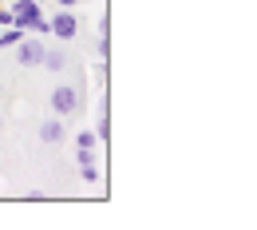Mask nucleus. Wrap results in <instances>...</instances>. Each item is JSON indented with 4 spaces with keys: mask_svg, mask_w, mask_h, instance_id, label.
Listing matches in <instances>:
<instances>
[{
    "mask_svg": "<svg viewBox=\"0 0 257 230\" xmlns=\"http://www.w3.org/2000/svg\"><path fill=\"white\" fill-rule=\"evenodd\" d=\"M83 107V92L75 88V84H60V88H52V111L67 119V115H75Z\"/></svg>",
    "mask_w": 257,
    "mask_h": 230,
    "instance_id": "1",
    "label": "nucleus"
},
{
    "mask_svg": "<svg viewBox=\"0 0 257 230\" xmlns=\"http://www.w3.org/2000/svg\"><path fill=\"white\" fill-rule=\"evenodd\" d=\"M44 52H48V44H44V36H24L20 44H16V64L20 67H40L44 64Z\"/></svg>",
    "mask_w": 257,
    "mask_h": 230,
    "instance_id": "2",
    "label": "nucleus"
},
{
    "mask_svg": "<svg viewBox=\"0 0 257 230\" xmlns=\"http://www.w3.org/2000/svg\"><path fill=\"white\" fill-rule=\"evenodd\" d=\"M40 16H44L40 0H16V4H12V24H24V28H32Z\"/></svg>",
    "mask_w": 257,
    "mask_h": 230,
    "instance_id": "3",
    "label": "nucleus"
},
{
    "mask_svg": "<svg viewBox=\"0 0 257 230\" xmlns=\"http://www.w3.org/2000/svg\"><path fill=\"white\" fill-rule=\"evenodd\" d=\"M48 24H52V36H56V40H71V36L79 32V20H75V12H67V8H64V12H56Z\"/></svg>",
    "mask_w": 257,
    "mask_h": 230,
    "instance_id": "4",
    "label": "nucleus"
},
{
    "mask_svg": "<svg viewBox=\"0 0 257 230\" xmlns=\"http://www.w3.org/2000/svg\"><path fill=\"white\" fill-rule=\"evenodd\" d=\"M64 135H67V127H64V119H60V115H56V119H44V123H40V139H44L48 147L64 143Z\"/></svg>",
    "mask_w": 257,
    "mask_h": 230,
    "instance_id": "5",
    "label": "nucleus"
},
{
    "mask_svg": "<svg viewBox=\"0 0 257 230\" xmlns=\"http://www.w3.org/2000/svg\"><path fill=\"white\" fill-rule=\"evenodd\" d=\"M40 67H48L52 75H60V71L67 67V52H64V48H48V52H44V64H40Z\"/></svg>",
    "mask_w": 257,
    "mask_h": 230,
    "instance_id": "6",
    "label": "nucleus"
},
{
    "mask_svg": "<svg viewBox=\"0 0 257 230\" xmlns=\"http://www.w3.org/2000/svg\"><path fill=\"white\" fill-rule=\"evenodd\" d=\"M87 147H99V135L95 131H79V135H75V151H87Z\"/></svg>",
    "mask_w": 257,
    "mask_h": 230,
    "instance_id": "7",
    "label": "nucleus"
},
{
    "mask_svg": "<svg viewBox=\"0 0 257 230\" xmlns=\"http://www.w3.org/2000/svg\"><path fill=\"white\" fill-rule=\"evenodd\" d=\"M28 32H32V36H52V24H48V16H40V20H36Z\"/></svg>",
    "mask_w": 257,
    "mask_h": 230,
    "instance_id": "8",
    "label": "nucleus"
},
{
    "mask_svg": "<svg viewBox=\"0 0 257 230\" xmlns=\"http://www.w3.org/2000/svg\"><path fill=\"white\" fill-rule=\"evenodd\" d=\"M79 175H83V183H99V163H87V167H79Z\"/></svg>",
    "mask_w": 257,
    "mask_h": 230,
    "instance_id": "9",
    "label": "nucleus"
},
{
    "mask_svg": "<svg viewBox=\"0 0 257 230\" xmlns=\"http://www.w3.org/2000/svg\"><path fill=\"white\" fill-rule=\"evenodd\" d=\"M95 135H99V143H103V139H107V135H111V123H107V111H103V115H99V127H95Z\"/></svg>",
    "mask_w": 257,
    "mask_h": 230,
    "instance_id": "10",
    "label": "nucleus"
},
{
    "mask_svg": "<svg viewBox=\"0 0 257 230\" xmlns=\"http://www.w3.org/2000/svg\"><path fill=\"white\" fill-rule=\"evenodd\" d=\"M75 159H79V167L95 163V147H87V151H75Z\"/></svg>",
    "mask_w": 257,
    "mask_h": 230,
    "instance_id": "11",
    "label": "nucleus"
},
{
    "mask_svg": "<svg viewBox=\"0 0 257 230\" xmlns=\"http://www.w3.org/2000/svg\"><path fill=\"white\" fill-rule=\"evenodd\" d=\"M56 4H60V8H75L79 0H56Z\"/></svg>",
    "mask_w": 257,
    "mask_h": 230,
    "instance_id": "12",
    "label": "nucleus"
},
{
    "mask_svg": "<svg viewBox=\"0 0 257 230\" xmlns=\"http://www.w3.org/2000/svg\"><path fill=\"white\" fill-rule=\"evenodd\" d=\"M0 92H4V84H0Z\"/></svg>",
    "mask_w": 257,
    "mask_h": 230,
    "instance_id": "13",
    "label": "nucleus"
}]
</instances>
